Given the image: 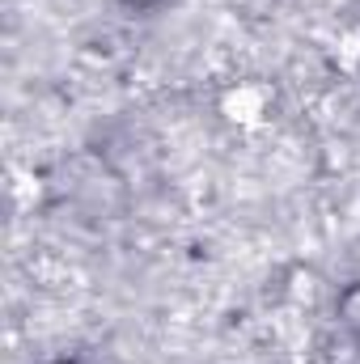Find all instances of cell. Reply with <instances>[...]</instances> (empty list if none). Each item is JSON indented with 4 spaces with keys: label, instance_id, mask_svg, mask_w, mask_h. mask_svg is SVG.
Segmentation results:
<instances>
[{
    "label": "cell",
    "instance_id": "cell-1",
    "mask_svg": "<svg viewBox=\"0 0 360 364\" xmlns=\"http://www.w3.org/2000/svg\"><path fill=\"white\" fill-rule=\"evenodd\" d=\"M271 106V93L268 85H238V90L225 93V102H221V110H225V119L229 123H238V127H259L263 123V114H268Z\"/></svg>",
    "mask_w": 360,
    "mask_h": 364
},
{
    "label": "cell",
    "instance_id": "cell-2",
    "mask_svg": "<svg viewBox=\"0 0 360 364\" xmlns=\"http://www.w3.org/2000/svg\"><path fill=\"white\" fill-rule=\"evenodd\" d=\"M339 309H344V318H348V322H356V326H360V284H356V288H348V292L339 296Z\"/></svg>",
    "mask_w": 360,
    "mask_h": 364
}]
</instances>
